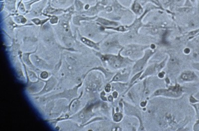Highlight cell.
<instances>
[{"mask_svg":"<svg viewBox=\"0 0 199 131\" xmlns=\"http://www.w3.org/2000/svg\"><path fill=\"white\" fill-rule=\"evenodd\" d=\"M81 40L84 44L87 45L89 47H92V48H95V49H99V47H98V45L94 42L93 41H91V40L88 39L87 38L85 37H82L81 38Z\"/></svg>","mask_w":199,"mask_h":131,"instance_id":"cell-8","label":"cell"},{"mask_svg":"<svg viewBox=\"0 0 199 131\" xmlns=\"http://www.w3.org/2000/svg\"><path fill=\"white\" fill-rule=\"evenodd\" d=\"M50 23L52 24V25H55V24H56V23H58V18L57 16H56L55 15H53V16H50Z\"/></svg>","mask_w":199,"mask_h":131,"instance_id":"cell-15","label":"cell"},{"mask_svg":"<svg viewBox=\"0 0 199 131\" xmlns=\"http://www.w3.org/2000/svg\"><path fill=\"white\" fill-rule=\"evenodd\" d=\"M19 9L20 11H21L22 12H25L26 11V8H25V5L23 3H22V4H21L17 8V10Z\"/></svg>","mask_w":199,"mask_h":131,"instance_id":"cell-17","label":"cell"},{"mask_svg":"<svg viewBox=\"0 0 199 131\" xmlns=\"http://www.w3.org/2000/svg\"><path fill=\"white\" fill-rule=\"evenodd\" d=\"M5 8L11 12H14L16 8V0H5Z\"/></svg>","mask_w":199,"mask_h":131,"instance_id":"cell-6","label":"cell"},{"mask_svg":"<svg viewBox=\"0 0 199 131\" xmlns=\"http://www.w3.org/2000/svg\"><path fill=\"white\" fill-rule=\"evenodd\" d=\"M41 1V0H30L27 2H24V4L25 5L26 9L29 12V10H31V7L33 5L36 4L38 2H40Z\"/></svg>","mask_w":199,"mask_h":131,"instance_id":"cell-12","label":"cell"},{"mask_svg":"<svg viewBox=\"0 0 199 131\" xmlns=\"http://www.w3.org/2000/svg\"></svg>","mask_w":199,"mask_h":131,"instance_id":"cell-23","label":"cell"},{"mask_svg":"<svg viewBox=\"0 0 199 131\" xmlns=\"http://www.w3.org/2000/svg\"><path fill=\"white\" fill-rule=\"evenodd\" d=\"M48 2L49 0H41V1L33 5L31 11H29V12L34 16H41V14H43L42 11L45 5L48 4Z\"/></svg>","mask_w":199,"mask_h":131,"instance_id":"cell-1","label":"cell"},{"mask_svg":"<svg viewBox=\"0 0 199 131\" xmlns=\"http://www.w3.org/2000/svg\"><path fill=\"white\" fill-rule=\"evenodd\" d=\"M105 90H106L107 92H109V91L111 90V87H110V85H108L106 87Z\"/></svg>","mask_w":199,"mask_h":131,"instance_id":"cell-20","label":"cell"},{"mask_svg":"<svg viewBox=\"0 0 199 131\" xmlns=\"http://www.w3.org/2000/svg\"><path fill=\"white\" fill-rule=\"evenodd\" d=\"M30 1V0H20V2H18V5H17V8L18 7V6H19L21 4H22L23 1H24V2H27V1Z\"/></svg>","mask_w":199,"mask_h":131,"instance_id":"cell-19","label":"cell"},{"mask_svg":"<svg viewBox=\"0 0 199 131\" xmlns=\"http://www.w3.org/2000/svg\"><path fill=\"white\" fill-rule=\"evenodd\" d=\"M97 21L99 23H101L102 25H104L106 26H116L118 25L117 23H115L114 21H110L103 18H98Z\"/></svg>","mask_w":199,"mask_h":131,"instance_id":"cell-9","label":"cell"},{"mask_svg":"<svg viewBox=\"0 0 199 131\" xmlns=\"http://www.w3.org/2000/svg\"><path fill=\"white\" fill-rule=\"evenodd\" d=\"M139 47H137V46H131L129 47L126 49L125 51L124 52V54L127 56H131L132 55H135V54L138 52Z\"/></svg>","mask_w":199,"mask_h":131,"instance_id":"cell-7","label":"cell"},{"mask_svg":"<svg viewBox=\"0 0 199 131\" xmlns=\"http://www.w3.org/2000/svg\"><path fill=\"white\" fill-rule=\"evenodd\" d=\"M152 52L150 51L146 52L145 53V56L143 57L140 60L138 61L136 64L135 65L133 71L135 72H137L141 71L144 68V66L147 62V59L149 58Z\"/></svg>","mask_w":199,"mask_h":131,"instance_id":"cell-3","label":"cell"},{"mask_svg":"<svg viewBox=\"0 0 199 131\" xmlns=\"http://www.w3.org/2000/svg\"><path fill=\"white\" fill-rule=\"evenodd\" d=\"M93 18H89V17H86V16H74L73 20V22L75 23V25H78L80 21H82V20H92Z\"/></svg>","mask_w":199,"mask_h":131,"instance_id":"cell-11","label":"cell"},{"mask_svg":"<svg viewBox=\"0 0 199 131\" xmlns=\"http://www.w3.org/2000/svg\"><path fill=\"white\" fill-rule=\"evenodd\" d=\"M132 9H133V12L135 13H136V14H140V13L142 12V9L141 5L137 2H135V3L133 4Z\"/></svg>","mask_w":199,"mask_h":131,"instance_id":"cell-13","label":"cell"},{"mask_svg":"<svg viewBox=\"0 0 199 131\" xmlns=\"http://www.w3.org/2000/svg\"><path fill=\"white\" fill-rule=\"evenodd\" d=\"M197 78L195 73L191 71H187L181 74V78L184 81H192Z\"/></svg>","mask_w":199,"mask_h":131,"instance_id":"cell-5","label":"cell"},{"mask_svg":"<svg viewBox=\"0 0 199 131\" xmlns=\"http://www.w3.org/2000/svg\"><path fill=\"white\" fill-rule=\"evenodd\" d=\"M41 78H46L48 76V74L47 73H45V72H43V73L41 74Z\"/></svg>","mask_w":199,"mask_h":131,"instance_id":"cell-18","label":"cell"},{"mask_svg":"<svg viewBox=\"0 0 199 131\" xmlns=\"http://www.w3.org/2000/svg\"><path fill=\"white\" fill-rule=\"evenodd\" d=\"M74 7L75 11L77 12H81L84 9V4L81 0H74Z\"/></svg>","mask_w":199,"mask_h":131,"instance_id":"cell-10","label":"cell"},{"mask_svg":"<svg viewBox=\"0 0 199 131\" xmlns=\"http://www.w3.org/2000/svg\"><path fill=\"white\" fill-rule=\"evenodd\" d=\"M108 61H109L110 64L115 68H120L124 65L125 64L126 60L122 58L120 56H109L108 58Z\"/></svg>","mask_w":199,"mask_h":131,"instance_id":"cell-2","label":"cell"},{"mask_svg":"<svg viewBox=\"0 0 199 131\" xmlns=\"http://www.w3.org/2000/svg\"><path fill=\"white\" fill-rule=\"evenodd\" d=\"M122 115L120 113H117L114 116V120L116 121V122H119L122 119Z\"/></svg>","mask_w":199,"mask_h":131,"instance_id":"cell-16","label":"cell"},{"mask_svg":"<svg viewBox=\"0 0 199 131\" xmlns=\"http://www.w3.org/2000/svg\"><path fill=\"white\" fill-rule=\"evenodd\" d=\"M14 20L18 23L25 24L27 23V20L23 16H18L14 17Z\"/></svg>","mask_w":199,"mask_h":131,"instance_id":"cell-14","label":"cell"},{"mask_svg":"<svg viewBox=\"0 0 199 131\" xmlns=\"http://www.w3.org/2000/svg\"><path fill=\"white\" fill-rule=\"evenodd\" d=\"M149 1H152V2H153V3H155L156 4H157V5H158V4H159L158 0H149Z\"/></svg>","mask_w":199,"mask_h":131,"instance_id":"cell-22","label":"cell"},{"mask_svg":"<svg viewBox=\"0 0 199 131\" xmlns=\"http://www.w3.org/2000/svg\"><path fill=\"white\" fill-rule=\"evenodd\" d=\"M82 2H84V3H86L87 4H88V3L89 2H92V1H94V0H81Z\"/></svg>","mask_w":199,"mask_h":131,"instance_id":"cell-21","label":"cell"},{"mask_svg":"<svg viewBox=\"0 0 199 131\" xmlns=\"http://www.w3.org/2000/svg\"><path fill=\"white\" fill-rule=\"evenodd\" d=\"M180 91L181 89L180 87L176 86L175 87H173L168 90H159V91H158L159 93L156 94H163L170 96H176L179 94Z\"/></svg>","mask_w":199,"mask_h":131,"instance_id":"cell-4","label":"cell"}]
</instances>
